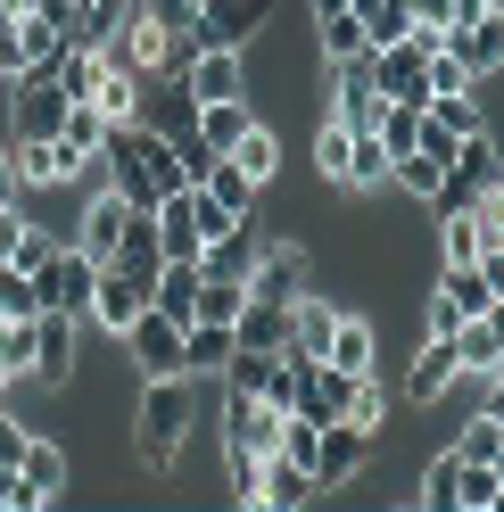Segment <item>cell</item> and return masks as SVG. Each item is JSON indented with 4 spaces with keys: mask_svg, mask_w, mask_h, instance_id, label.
Segmentation results:
<instances>
[{
    "mask_svg": "<svg viewBox=\"0 0 504 512\" xmlns=\"http://www.w3.org/2000/svg\"><path fill=\"white\" fill-rule=\"evenodd\" d=\"M141 124H157V133H191V124H199V108H191V91H182V75H166V83H141Z\"/></svg>",
    "mask_w": 504,
    "mask_h": 512,
    "instance_id": "44dd1931",
    "label": "cell"
},
{
    "mask_svg": "<svg viewBox=\"0 0 504 512\" xmlns=\"http://www.w3.org/2000/svg\"><path fill=\"white\" fill-rule=\"evenodd\" d=\"M314 34H323V58H331V67H339V58H364L372 42H364V25L348 17V9H339V17H314Z\"/></svg>",
    "mask_w": 504,
    "mask_h": 512,
    "instance_id": "8d00e7d4",
    "label": "cell"
},
{
    "mask_svg": "<svg viewBox=\"0 0 504 512\" xmlns=\"http://www.w3.org/2000/svg\"><path fill=\"white\" fill-rule=\"evenodd\" d=\"M199 430V380L191 372H157V380H133V455L149 471H174L182 438Z\"/></svg>",
    "mask_w": 504,
    "mask_h": 512,
    "instance_id": "6da1fadb",
    "label": "cell"
},
{
    "mask_svg": "<svg viewBox=\"0 0 504 512\" xmlns=\"http://www.w3.org/2000/svg\"><path fill=\"white\" fill-rule=\"evenodd\" d=\"M480 223L471 215H438V256H447V265H480Z\"/></svg>",
    "mask_w": 504,
    "mask_h": 512,
    "instance_id": "e575fe53",
    "label": "cell"
},
{
    "mask_svg": "<svg viewBox=\"0 0 504 512\" xmlns=\"http://www.w3.org/2000/svg\"><path fill=\"white\" fill-rule=\"evenodd\" d=\"M480 273H488V290L504 298V240H496V248H480Z\"/></svg>",
    "mask_w": 504,
    "mask_h": 512,
    "instance_id": "7bdbcfd3",
    "label": "cell"
},
{
    "mask_svg": "<svg viewBox=\"0 0 504 512\" xmlns=\"http://www.w3.org/2000/svg\"><path fill=\"white\" fill-rule=\"evenodd\" d=\"M141 314H149V281H133L124 265H100V290H91V314H83V323L108 331V339H124Z\"/></svg>",
    "mask_w": 504,
    "mask_h": 512,
    "instance_id": "30bf717a",
    "label": "cell"
},
{
    "mask_svg": "<svg viewBox=\"0 0 504 512\" xmlns=\"http://www.w3.org/2000/svg\"><path fill=\"white\" fill-rule=\"evenodd\" d=\"M323 364H339V372H381V331H372V314L339 306V323H331V339H323Z\"/></svg>",
    "mask_w": 504,
    "mask_h": 512,
    "instance_id": "5bb4252c",
    "label": "cell"
},
{
    "mask_svg": "<svg viewBox=\"0 0 504 512\" xmlns=\"http://www.w3.org/2000/svg\"><path fill=\"white\" fill-rule=\"evenodd\" d=\"M100 67H108V58L91 50V42H67V50L50 58V83L67 91V100H91V91H100Z\"/></svg>",
    "mask_w": 504,
    "mask_h": 512,
    "instance_id": "d4e9b609",
    "label": "cell"
},
{
    "mask_svg": "<svg viewBox=\"0 0 504 512\" xmlns=\"http://www.w3.org/2000/svg\"><path fill=\"white\" fill-rule=\"evenodd\" d=\"M488 9H504V0H455V17H447V25H463V17H488Z\"/></svg>",
    "mask_w": 504,
    "mask_h": 512,
    "instance_id": "ee69618b",
    "label": "cell"
},
{
    "mask_svg": "<svg viewBox=\"0 0 504 512\" xmlns=\"http://www.w3.org/2000/svg\"><path fill=\"white\" fill-rule=\"evenodd\" d=\"M447 50L471 67V83L480 75H496L504 67V9H488V17H463V25H447Z\"/></svg>",
    "mask_w": 504,
    "mask_h": 512,
    "instance_id": "2e32d148",
    "label": "cell"
},
{
    "mask_svg": "<svg viewBox=\"0 0 504 512\" xmlns=\"http://www.w3.org/2000/svg\"><path fill=\"white\" fill-rule=\"evenodd\" d=\"M91 108H100L108 124H133V116H141V75H133V67H100V91H91Z\"/></svg>",
    "mask_w": 504,
    "mask_h": 512,
    "instance_id": "484cf974",
    "label": "cell"
},
{
    "mask_svg": "<svg viewBox=\"0 0 504 512\" xmlns=\"http://www.w3.org/2000/svg\"><path fill=\"white\" fill-rule=\"evenodd\" d=\"M240 306H248L240 281H207V273H199V323H232Z\"/></svg>",
    "mask_w": 504,
    "mask_h": 512,
    "instance_id": "f35d334b",
    "label": "cell"
},
{
    "mask_svg": "<svg viewBox=\"0 0 504 512\" xmlns=\"http://www.w3.org/2000/svg\"><path fill=\"white\" fill-rule=\"evenodd\" d=\"M207 199L215 207H224V215H257V199H265V182L257 174H248V166H232V157H215V166H207Z\"/></svg>",
    "mask_w": 504,
    "mask_h": 512,
    "instance_id": "7402d4cb",
    "label": "cell"
},
{
    "mask_svg": "<svg viewBox=\"0 0 504 512\" xmlns=\"http://www.w3.org/2000/svg\"><path fill=\"white\" fill-rule=\"evenodd\" d=\"M0 512H42V496L25 488V471H0Z\"/></svg>",
    "mask_w": 504,
    "mask_h": 512,
    "instance_id": "b9f144b4",
    "label": "cell"
},
{
    "mask_svg": "<svg viewBox=\"0 0 504 512\" xmlns=\"http://www.w3.org/2000/svg\"><path fill=\"white\" fill-rule=\"evenodd\" d=\"M34 290H42V314H75V323H83V314H91V290H100V265L67 240V248L34 273Z\"/></svg>",
    "mask_w": 504,
    "mask_h": 512,
    "instance_id": "5b68a950",
    "label": "cell"
},
{
    "mask_svg": "<svg viewBox=\"0 0 504 512\" xmlns=\"http://www.w3.org/2000/svg\"><path fill=\"white\" fill-rule=\"evenodd\" d=\"M496 290H488V273L480 265H438V290H430V331H455L471 323V314H488Z\"/></svg>",
    "mask_w": 504,
    "mask_h": 512,
    "instance_id": "9c48e42d",
    "label": "cell"
},
{
    "mask_svg": "<svg viewBox=\"0 0 504 512\" xmlns=\"http://www.w3.org/2000/svg\"><path fill=\"white\" fill-rule=\"evenodd\" d=\"M248 124H257V108H248V100H207V108H199V141L232 157V141L248 133Z\"/></svg>",
    "mask_w": 504,
    "mask_h": 512,
    "instance_id": "83f0119b",
    "label": "cell"
},
{
    "mask_svg": "<svg viewBox=\"0 0 504 512\" xmlns=\"http://www.w3.org/2000/svg\"><path fill=\"white\" fill-rule=\"evenodd\" d=\"M455 479H463V455L447 446V455H438V463L422 471V488H414V504H422V512H455Z\"/></svg>",
    "mask_w": 504,
    "mask_h": 512,
    "instance_id": "836d02e7",
    "label": "cell"
},
{
    "mask_svg": "<svg viewBox=\"0 0 504 512\" xmlns=\"http://www.w3.org/2000/svg\"><path fill=\"white\" fill-rule=\"evenodd\" d=\"M430 58L414 50V42H389V50H372V83H381V100H397V108H430Z\"/></svg>",
    "mask_w": 504,
    "mask_h": 512,
    "instance_id": "4fadbf2b",
    "label": "cell"
},
{
    "mask_svg": "<svg viewBox=\"0 0 504 512\" xmlns=\"http://www.w3.org/2000/svg\"><path fill=\"white\" fill-rule=\"evenodd\" d=\"M9 389H17V372H9V364H0V405H9Z\"/></svg>",
    "mask_w": 504,
    "mask_h": 512,
    "instance_id": "7dc6e473",
    "label": "cell"
},
{
    "mask_svg": "<svg viewBox=\"0 0 504 512\" xmlns=\"http://www.w3.org/2000/svg\"><path fill=\"white\" fill-rule=\"evenodd\" d=\"M488 190H496V199H504V174H496V182H488Z\"/></svg>",
    "mask_w": 504,
    "mask_h": 512,
    "instance_id": "c3c4849f",
    "label": "cell"
},
{
    "mask_svg": "<svg viewBox=\"0 0 504 512\" xmlns=\"http://www.w3.org/2000/svg\"><path fill=\"white\" fill-rule=\"evenodd\" d=\"M422 116L438 124V133H455V141H463V133H480V124H488V116H480V100H471V91H447V100H430Z\"/></svg>",
    "mask_w": 504,
    "mask_h": 512,
    "instance_id": "d590c367",
    "label": "cell"
},
{
    "mask_svg": "<svg viewBox=\"0 0 504 512\" xmlns=\"http://www.w3.org/2000/svg\"><path fill=\"white\" fill-rule=\"evenodd\" d=\"M422 75H430V100H447V91H471V67H463L455 50H430V67H422Z\"/></svg>",
    "mask_w": 504,
    "mask_h": 512,
    "instance_id": "60d3db41",
    "label": "cell"
},
{
    "mask_svg": "<svg viewBox=\"0 0 504 512\" xmlns=\"http://www.w3.org/2000/svg\"><path fill=\"white\" fill-rule=\"evenodd\" d=\"M67 91H58L50 75H17L9 83V141H50L58 124H67Z\"/></svg>",
    "mask_w": 504,
    "mask_h": 512,
    "instance_id": "8992f818",
    "label": "cell"
},
{
    "mask_svg": "<svg viewBox=\"0 0 504 512\" xmlns=\"http://www.w3.org/2000/svg\"><path fill=\"white\" fill-rule=\"evenodd\" d=\"M124 347V364H133V380H157V372H182V323H174V314H141V323L133 331H124L116 339Z\"/></svg>",
    "mask_w": 504,
    "mask_h": 512,
    "instance_id": "ba28073f",
    "label": "cell"
},
{
    "mask_svg": "<svg viewBox=\"0 0 504 512\" xmlns=\"http://www.w3.org/2000/svg\"><path fill=\"white\" fill-rule=\"evenodd\" d=\"M17 149V174H25V190H67L75 174H91V166H75L67 149H58V133L50 141H9Z\"/></svg>",
    "mask_w": 504,
    "mask_h": 512,
    "instance_id": "ac0fdd59",
    "label": "cell"
},
{
    "mask_svg": "<svg viewBox=\"0 0 504 512\" xmlns=\"http://www.w3.org/2000/svg\"><path fill=\"white\" fill-rule=\"evenodd\" d=\"M496 430H504L496 413H471V422H463V438H455V455H463V463H488V455H496Z\"/></svg>",
    "mask_w": 504,
    "mask_h": 512,
    "instance_id": "ab89813d",
    "label": "cell"
},
{
    "mask_svg": "<svg viewBox=\"0 0 504 512\" xmlns=\"http://www.w3.org/2000/svg\"><path fill=\"white\" fill-rule=\"evenodd\" d=\"M232 339H240V347H265V356H281V347H290V306L248 298V306L232 314Z\"/></svg>",
    "mask_w": 504,
    "mask_h": 512,
    "instance_id": "603a6c76",
    "label": "cell"
},
{
    "mask_svg": "<svg viewBox=\"0 0 504 512\" xmlns=\"http://www.w3.org/2000/svg\"><path fill=\"white\" fill-rule=\"evenodd\" d=\"M314 438H323V422H306V413H281V438H273V455H290L314 471Z\"/></svg>",
    "mask_w": 504,
    "mask_h": 512,
    "instance_id": "74e56055",
    "label": "cell"
},
{
    "mask_svg": "<svg viewBox=\"0 0 504 512\" xmlns=\"http://www.w3.org/2000/svg\"><path fill=\"white\" fill-rule=\"evenodd\" d=\"M100 174L108 190H124L133 207H157L166 190L182 182V157H174V133H157V124H108V141H100Z\"/></svg>",
    "mask_w": 504,
    "mask_h": 512,
    "instance_id": "7a4b0ae2",
    "label": "cell"
},
{
    "mask_svg": "<svg viewBox=\"0 0 504 512\" xmlns=\"http://www.w3.org/2000/svg\"><path fill=\"white\" fill-rule=\"evenodd\" d=\"M58 50H67V25L42 9H17V75H50Z\"/></svg>",
    "mask_w": 504,
    "mask_h": 512,
    "instance_id": "ffe728a7",
    "label": "cell"
},
{
    "mask_svg": "<svg viewBox=\"0 0 504 512\" xmlns=\"http://www.w3.org/2000/svg\"><path fill=\"white\" fill-rule=\"evenodd\" d=\"M348 157H356V133L339 116H323V133H314V174H323L331 190H348Z\"/></svg>",
    "mask_w": 504,
    "mask_h": 512,
    "instance_id": "f546056e",
    "label": "cell"
},
{
    "mask_svg": "<svg viewBox=\"0 0 504 512\" xmlns=\"http://www.w3.org/2000/svg\"><path fill=\"white\" fill-rule=\"evenodd\" d=\"M232 166H248V174H257V182L273 190V174H281V133H273L265 116H257V124H248V133L232 141Z\"/></svg>",
    "mask_w": 504,
    "mask_h": 512,
    "instance_id": "4316f807",
    "label": "cell"
},
{
    "mask_svg": "<svg viewBox=\"0 0 504 512\" xmlns=\"http://www.w3.org/2000/svg\"><path fill=\"white\" fill-rule=\"evenodd\" d=\"M306 496H314V471L290 463V455H265V488H257V504H281V512H290V504H306Z\"/></svg>",
    "mask_w": 504,
    "mask_h": 512,
    "instance_id": "f1b7e54d",
    "label": "cell"
},
{
    "mask_svg": "<svg viewBox=\"0 0 504 512\" xmlns=\"http://www.w3.org/2000/svg\"><path fill=\"white\" fill-rule=\"evenodd\" d=\"M488 413H496V422H504V380H488Z\"/></svg>",
    "mask_w": 504,
    "mask_h": 512,
    "instance_id": "f6af8a7d",
    "label": "cell"
},
{
    "mask_svg": "<svg viewBox=\"0 0 504 512\" xmlns=\"http://www.w3.org/2000/svg\"><path fill=\"white\" fill-rule=\"evenodd\" d=\"M257 248H265V240H257V215H248V223H232L224 240H207V248H199V273H207V281H248Z\"/></svg>",
    "mask_w": 504,
    "mask_h": 512,
    "instance_id": "e0dca14e",
    "label": "cell"
},
{
    "mask_svg": "<svg viewBox=\"0 0 504 512\" xmlns=\"http://www.w3.org/2000/svg\"><path fill=\"white\" fill-rule=\"evenodd\" d=\"M364 463H372V430L364 422H323V438H314V496L348 488Z\"/></svg>",
    "mask_w": 504,
    "mask_h": 512,
    "instance_id": "52a82bcc",
    "label": "cell"
},
{
    "mask_svg": "<svg viewBox=\"0 0 504 512\" xmlns=\"http://www.w3.org/2000/svg\"><path fill=\"white\" fill-rule=\"evenodd\" d=\"M348 17L364 25V42H372V50H389V42L414 34V0H348Z\"/></svg>",
    "mask_w": 504,
    "mask_h": 512,
    "instance_id": "cb8c5ba5",
    "label": "cell"
},
{
    "mask_svg": "<svg viewBox=\"0 0 504 512\" xmlns=\"http://www.w3.org/2000/svg\"><path fill=\"white\" fill-rule=\"evenodd\" d=\"M182 91H191V108H207V100H248V50H199L191 67H182Z\"/></svg>",
    "mask_w": 504,
    "mask_h": 512,
    "instance_id": "7c38bea8",
    "label": "cell"
},
{
    "mask_svg": "<svg viewBox=\"0 0 504 512\" xmlns=\"http://www.w3.org/2000/svg\"><path fill=\"white\" fill-rule=\"evenodd\" d=\"M133 215H141V207L124 199V190H108V182H100V190L83 199V215H75V232H67V240L91 256V265H108V256L124 248V232H133Z\"/></svg>",
    "mask_w": 504,
    "mask_h": 512,
    "instance_id": "277c9868",
    "label": "cell"
},
{
    "mask_svg": "<svg viewBox=\"0 0 504 512\" xmlns=\"http://www.w3.org/2000/svg\"><path fill=\"white\" fill-rule=\"evenodd\" d=\"M17 471H25V488H34L42 504H58V496L75 488V463H67V446H58V438H42V430H34V446H25V463H17Z\"/></svg>",
    "mask_w": 504,
    "mask_h": 512,
    "instance_id": "d6986e66",
    "label": "cell"
},
{
    "mask_svg": "<svg viewBox=\"0 0 504 512\" xmlns=\"http://www.w3.org/2000/svg\"><path fill=\"white\" fill-rule=\"evenodd\" d=\"M248 298H265V306H298L306 290H314V265H306V248L298 240H273V248H257V265H248V281H240Z\"/></svg>",
    "mask_w": 504,
    "mask_h": 512,
    "instance_id": "3957f363",
    "label": "cell"
},
{
    "mask_svg": "<svg viewBox=\"0 0 504 512\" xmlns=\"http://www.w3.org/2000/svg\"><path fill=\"white\" fill-rule=\"evenodd\" d=\"M488 471H496V479H504V430H496V455H488Z\"/></svg>",
    "mask_w": 504,
    "mask_h": 512,
    "instance_id": "bcb514c9",
    "label": "cell"
},
{
    "mask_svg": "<svg viewBox=\"0 0 504 512\" xmlns=\"http://www.w3.org/2000/svg\"><path fill=\"white\" fill-rule=\"evenodd\" d=\"M273 364H281V356H265V347H232V364L215 372V380H224L232 397H265V389H273Z\"/></svg>",
    "mask_w": 504,
    "mask_h": 512,
    "instance_id": "4dcf8cb0",
    "label": "cell"
},
{
    "mask_svg": "<svg viewBox=\"0 0 504 512\" xmlns=\"http://www.w3.org/2000/svg\"><path fill=\"white\" fill-rule=\"evenodd\" d=\"M75 314H34V372L25 380H42V389H75Z\"/></svg>",
    "mask_w": 504,
    "mask_h": 512,
    "instance_id": "8fae6325",
    "label": "cell"
},
{
    "mask_svg": "<svg viewBox=\"0 0 504 512\" xmlns=\"http://www.w3.org/2000/svg\"><path fill=\"white\" fill-rule=\"evenodd\" d=\"M0 314H9V323H34V314H42L34 273H25V265H9V256H0Z\"/></svg>",
    "mask_w": 504,
    "mask_h": 512,
    "instance_id": "d6a6232c",
    "label": "cell"
},
{
    "mask_svg": "<svg viewBox=\"0 0 504 512\" xmlns=\"http://www.w3.org/2000/svg\"><path fill=\"white\" fill-rule=\"evenodd\" d=\"M463 380V356H455V339L447 331H430V347L414 356V372H405V405H438Z\"/></svg>",
    "mask_w": 504,
    "mask_h": 512,
    "instance_id": "9a60e30c",
    "label": "cell"
},
{
    "mask_svg": "<svg viewBox=\"0 0 504 512\" xmlns=\"http://www.w3.org/2000/svg\"><path fill=\"white\" fill-rule=\"evenodd\" d=\"M389 166H397V157H389V141H381V133H356V157H348V190H364V199H372V190H389Z\"/></svg>",
    "mask_w": 504,
    "mask_h": 512,
    "instance_id": "1f68e13d",
    "label": "cell"
}]
</instances>
